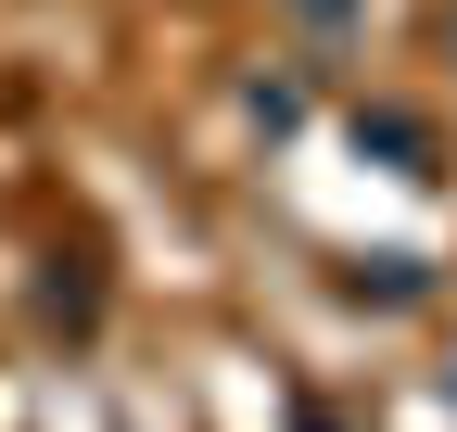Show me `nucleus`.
Wrapping results in <instances>:
<instances>
[{
    "mask_svg": "<svg viewBox=\"0 0 457 432\" xmlns=\"http://www.w3.org/2000/svg\"><path fill=\"white\" fill-rule=\"evenodd\" d=\"M356 153H381L394 179H432V115H407V102H356Z\"/></svg>",
    "mask_w": 457,
    "mask_h": 432,
    "instance_id": "f257e3e1",
    "label": "nucleus"
},
{
    "mask_svg": "<svg viewBox=\"0 0 457 432\" xmlns=\"http://www.w3.org/2000/svg\"><path fill=\"white\" fill-rule=\"evenodd\" d=\"M279 13H293L305 38H356V26H369V0H279Z\"/></svg>",
    "mask_w": 457,
    "mask_h": 432,
    "instance_id": "f03ea898",
    "label": "nucleus"
},
{
    "mask_svg": "<svg viewBox=\"0 0 457 432\" xmlns=\"http://www.w3.org/2000/svg\"><path fill=\"white\" fill-rule=\"evenodd\" d=\"M356 293H381V305H420V254H381V267H356Z\"/></svg>",
    "mask_w": 457,
    "mask_h": 432,
    "instance_id": "7ed1b4c3",
    "label": "nucleus"
}]
</instances>
